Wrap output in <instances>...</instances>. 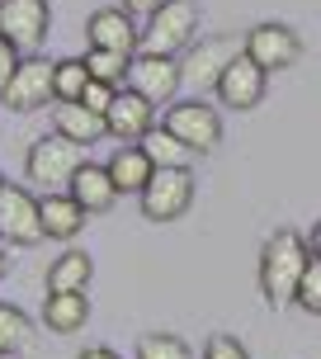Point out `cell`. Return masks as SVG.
I'll list each match as a JSON object with an SVG mask.
<instances>
[{"label": "cell", "mask_w": 321, "mask_h": 359, "mask_svg": "<svg viewBox=\"0 0 321 359\" xmlns=\"http://www.w3.org/2000/svg\"><path fill=\"white\" fill-rule=\"evenodd\" d=\"M43 322H48V331H57V336H76V331H86L90 298H86V293H48V303H43Z\"/></svg>", "instance_id": "obj_18"}, {"label": "cell", "mask_w": 321, "mask_h": 359, "mask_svg": "<svg viewBox=\"0 0 321 359\" xmlns=\"http://www.w3.org/2000/svg\"><path fill=\"white\" fill-rule=\"evenodd\" d=\"M0 100L10 109H19V114L48 109V100H53V62H48V57H24L15 67V76L5 81Z\"/></svg>", "instance_id": "obj_10"}, {"label": "cell", "mask_w": 321, "mask_h": 359, "mask_svg": "<svg viewBox=\"0 0 321 359\" xmlns=\"http://www.w3.org/2000/svg\"><path fill=\"white\" fill-rule=\"evenodd\" d=\"M203 359H250V350L236 341V336L217 331V336H208V345H203Z\"/></svg>", "instance_id": "obj_27"}, {"label": "cell", "mask_w": 321, "mask_h": 359, "mask_svg": "<svg viewBox=\"0 0 321 359\" xmlns=\"http://www.w3.org/2000/svg\"><path fill=\"white\" fill-rule=\"evenodd\" d=\"M236 57H241V43L236 38H198L194 48H189V57L179 62V72H184V81L194 90H217L222 72L232 67Z\"/></svg>", "instance_id": "obj_9"}, {"label": "cell", "mask_w": 321, "mask_h": 359, "mask_svg": "<svg viewBox=\"0 0 321 359\" xmlns=\"http://www.w3.org/2000/svg\"><path fill=\"white\" fill-rule=\"evenodd\" d=\"M307 251H312V255H317V260H321V222H317V227H312V236H307Z\"/></svg>", "instance_id": "obj_32"}, {"label": "cell", "mask_w": 321, "mask_h": 359, "mask_svg": "<svg viewBox=\"0 0 321 359\" xmlns=\"http://www.w3.org/2000/svg\"><path fill=\"white\" fill-rule=\"evenodd\" d=\"M128 53H104V48H90L86 53V72L90 81H104V86H128Z\"/></svg>", "instance_id": "obj_23"}, {"label": "cell", "mask_w": 321, "mask_h": 359, "mask_svg": "<svg viewBox=\"0 0 321 359\" xmlns=\"http://www.w3.org/2000/svg\"><path fill=\"white\" fill-rule=\"evenodd\" d=\"M293 303L303 307V312H312V317H321V260L312 255L303 269V279H298V293H293Z\"/></svg>", "instance_id": "obj_26"}, {"label": "cell", "mask_w": 321, "mask_h": 359, "mask_svg": "<svg viewBox=\"0 0 321 359\" xmlns=\"http://www.w3.org/2000/svg\"><path fill=\"white\" fill-rule=\"evenodd\" d=\"M53 128L67 137V142H81V147L109 137L104 114H90L86 104H57V109H53Z\"/></svg>", "instance_id": "obj_19"}, {"label": "cell", "mask_w": 321, "mask_h": 359, "mask_svg": "<svg viewBox=\"0 0 321 359\" xmlns=\"http://www.w3.org/2000/svg\"><path fill=\"white\" fill-rule=\"evenodd\" d=\"M86 38H90V48H104V53H137L142 48V29L132 24V15H123L118 5L114 10H95L86 24Z\"/></svg>", "instance_id": "obj_13"}, {"label": "cell", "mask_w": 321, "mask_h": 359, "mask_svg": "<svg viewBox=\"0 0 321 359\" xmlns=\"http://www.w3.org/2000/svg\"><path fill=\"white\" fill-rule=\"evenodd\" d=\"M81 165H86V147H81V142H67L62 133L38 137V142L29 147V156H24L29 180H34V184H43V189H67Z\"/></svg>", "instance_id": "obj_2"}, {"label": "cell", "mask_w": 321, "mask_h": 359, "mask_svg": "<svg viewBox=\"0 0 321 359\" xmlns=\"http://www.w3.org/2000/svg\"><path fill=\"white\" fill-rule=\"evenodd\" d=\"M29 341H34V322H29L19 307L0 303V355H15V350H24Z\"/></svg>", "instance_id": "obj_24"}, {"label": "cell", "mask_w": 321, "mask_h": 359, "mask_svg": "<svg viewBox=\"0 0 321 359\" xmlns=\"http://www.w3.org/2000/svg\"><path fill=\"white\" fill-rule=\"evenodd\" d=\"M0 359H10V355H0Z\"/></svg>", "instance_id": "obj_35"}, {"label": "cell", "mask_w": 321, "mask_h": 359, "mask_svg": "<svg viewBox=\"0 0 321 359\" xmlns=\"http://www.w3.org/2000/svg\"><path fill=\"white\" fill-rule=\"evenodd\" d=\"M104 128H109V137H118V142H142L146 133L156 128V104H146L137 90L118 86V95H114V104L104 114Z\"/></svg>", "instance_id": "obj_12"}, {"label": "cell", "mask_w": 321, "mask_h": 359, "mask_svg": "<svg viewBox=\"0 0 321 359\" xmlns=\"http://www.w3.org/2000/svg\"><path fill=\"white\" fill-rule=\"evenodd\" d=\"M0 236L10 246H34L43 241V217H38V198L19 184L0 189Z\"/></svg>", "instance_id": "obj_11"}, {"label": "cell", "mask_w": 321, "mask_h": 359, "mask_svg": "<svg viewBox=\"0 0 321 359\" xmlns=\"http://www.w3.org/2000/svg\"><path fill=\"white\" fill-rule=\"evenodd\" d=\"M241 53L260 67V72H288L303 57V38L293 34L288 24H255L241 43Z\"/></svg>", "instance_id": "obj_7"}, {"label": "cell", "mask_w": 321, "mask_h": 359, "mask_svg": "<svg viewBox=\"0 0 321 359\" xmlns=\"http://www.w3.org/2000/svg\"><path fill=\"white\" fill-rule=\"evenodd\" d=\"M5 265H10V255H5V251H0V274H5Z\"/></svg>", "instance_id": "obj_33"}, {"label": "cell", "mask_w": 321, "mask_h": 359, "mask_svg": "<svg viewBox=\"0 0 321 359\" xmlns=\"http://www.w3.org/2000/svg\"><path fill=\"white\" fill-rule=\"evenodd\" d=\"M0 189H5V180H0Z\"/></svg>", "instance_id": "obj_34"}, {"label": "cell", "mask_w": 321, "mask_h": 359, "mask_svg": "<svg viewBox=\"0 0 321 359\" xmlns=\"http://www.w3.org/2000/svg\"><path fill=\"white\" fill-rule=\"evenodd\" d=\"M165 128H170L194 156H208V151H217V142H222V118H217V109L203 104L198 95H194V100H184V104H170Z\"/></svg>", "instance_id": "obj_6"}, {"label": "cell", "mask_w": 321, "mask_h": 359, "mask_svg": "<svg viewBox=\"0 0 321 359\" xmlns=\"http://www.w3.org/2000/svg\"><path fill=\"white\" fill-rule=\"evenodd\" d=\"M179 86H184V72H179L175 57L132 53V62H128V90H137L146 104H170Z\"/></svg>", "instance_id": "obj_5"}, {"label": "cell", "mask_w": 321, "mask_h": 359, "mask_svg": "<svg viewBox=\"0 0 321 359\" xmlns=\"http://www.w3.org/2000/svg\"><path fill=\"white\" fill-rule=\"evenodd\" d=\"M137 147L146 151V161L156 165V170H165V165H184V170H189V161H194V151L179 142V137H175V133H170L165 123L151 128V133H146V137H142Z\"/></svg>", "instance_id": "obj_21"}, {"label": "cell", "mask_w": 321, "mask_h": 359, "mask_svg": "<svg viewBox=\"0 0 321 359\" xmlns=\"http://www.w3.org/2000/svg\"><path fill=\"white\" fill-rule=\"evenodd\" d=\"M114 95H118V86H104V81H90L86 95H81V104L90 109V114H109V104H114Z\"/></svg>", "instance_id": "obj_28"}, {"label": "cell", "mask_w": 321, "mask_h": 359, "mask_svg": "<svg viewBox=\"0 0 321 359\" xmlns=\"http://www.w3.org/2000/svg\"><path fill=\"white\" fill-rule=\"evenodd\" d=\"M137 198H142V217H151V222H175L194 203V170H184V165L151 170L146 189Z\"/></svg>", "instance_id": "obj_3"}, {"label": "cell", "mask_w": 321, "mask_h": 359, "mask_svg": "<svg viewBox=\"0 0 321 359\" xmlns=\"http://www.w3.org/2000/svg\"><path fill=\"white\" fill-rule=\"evenodd\" d=\"M198 34V5L194 0H165L156 15L146 19L142 34V53H165L175 57L179 48H189Z\"/></svg>", "instance_id": "obj_4"}, {"label": "cell", "mask_w": 321, "mask_h": 359, "mask_svg": "<svg viewBox=\"0 0 321 359\" xmlns=\"http://www.w3.org/2000/svg\"><path fill=\"white\" fill-rule=\"evenodd\" d=\"M76 359H118V355H114L109 345H90V350H81V355H76Z\"/></svg>", "instance_id": "obj_31"}, {"label": "cell", "mask_w": 321, "mask_h": 359, "mask_svg": "<svg viewBox=\"0 0 321 359\" xmlns=\"http://www.w3.org/2000/svg\"><path fill=\"white\" fill-rule=\"evenodd\" d=\"M67 194L86 208V213H109L114 208V198H118V189H114V180H109L104 165H81L71 175V184H67Z\"/></svg>", "instance_id": "obj_17"}, {"label": "cell", "mask_w": 321, "mask_h": 359, "mask_svg": "<svg viewBox=\"0 0 321 359\" xmlns=\"http://www.w3.org/2000/svg\"><path fill=\"white\" fill-rule=\"evenodd\" d=\"M19 62H24V57H19V48L10 43V38H0V90H5V81H10V76H15Z\"/></svg>", "instance_id": "obj_29"}, {"label": "cell", "mask_w": 321, "mask_h": 359, "mask_svg": "<svg viewBox=\"0 0 321 359\" xmlns=\"http://www.w3.org/2000/svg\"><path fill=\"white\" fill-rule=\"evenodd\" d=\"M38 217H43V236H53V241H76L90 213L81 208V203H76L71 194H62V189H48V194L38 198Z\"/></svg>", "instance_id": "obj_15"}, {"label": "cell", "mask_w": 321, "mask_h": 359, "mask_svg": "<svg viewBox=\"0 0 321 359\" xmlns=\"http://www.w3.org/2000/svg\"><path fill=\"white\" fill-rule=\"evenodd\" d=\"M137 359H194V355L175 331H151V336L137 341Z\"/></svg>", "instance_id": "obj_25"}, {"label": "cell", "mask_w": 321, "mask_h": 359, "mask_svg": "<svg viewBox=\"0 0 321 359\" xmlns=\"http://www.w3.org/2000/svg\"><path fill=\"white\" fill-rule=\"evenodd\" d=\"M53 29L48 0H0V38H10L19 53H34Z\"/></svg>", "instance_id": "obj_8"}, {"label": "cell", "mask_w": 321, "mask_h": 359, "mask_svg": "<svg viewBox=\"0 0 321 359\" xmlns=\"http://www.w3.org/2000/svg\"><path fill=\"white\" fill-rule=\"evenodd\" d=\"M90 274H95V260L86 251H67L48 265V293H86Z\"/></svg>", "instance_id": "obj_20"}, {"label": "cell", "mask_w": 321, "mask_h": 359, "mask_svg": "<svg viewBox=\"0 0 321 359\" xmlns=\"http://www.w3.org/2000/svg\"><path fill=\"white\" fill-rule=\"evenodd\" d=\"M160 5H165V0H123L118 10H123V15H132V19H151Z\"/></svg>", "instance_id": "obj_30"}, {"label": "cell", "mask_w": 321, "mask_h": 359, "mask_svg": "<svg viewBox=\"0 0 321 359\" xmlns=\"http://www.w3.org/2000/svg\"><path fill=\"white\" fill-rule=\"evenodd\" d=\"M307 260V236H298L293 227H279V232L265 241V251H260V293H265L269 307L279 303H293V293H298V279H303Z\"/></svg>", "instance_id": "obj_1"}, {"label": "cell", "mask_w": 321, "mask_h": 359, "mask_svg": "<svg viewBox=\"0 0 321 359\" xmlns=\"http://www.w3.org/2000/svg\"><path fill=\"white\" fill-rule=\"evenodd\" d=\"M104 170H109V180H114V189H118V194H142L156 165L146 161V151H142L137 142H123V147H118V151L104 161Z\"/></svg>", "instance_id": "obj_16"}, {"label": "cell", "mask_w": 321, "mask_h": 359, "mask_svg": "<svg viewBox=\"0 0 321 359\" xmlns=\"http://www.w3.org/2000/svg\"><path fill=\"white\" fill-rule=\"evenodd\" d=\"M86 86H90L86 57H62V62H53V100L57 104H81Z\"/></svg>", "instance_id": "obj_22"}, {"label": "cell", "mask_w": 321, "mask_h": 359, "mask_svg": "<svg viewBox=\"0 0 321 359\" xmlns=\"http://www.w3.org/2000/svg\"><path fill=\"white\" fill-rule=\"evenodd\" d=\"M265 86H269V72H260V67L241 53L232 67L222 72V81H217V100L232 104V109H255L265 100Z\"/></svg>", "instance_id": "obj_14"}]
</instances>
